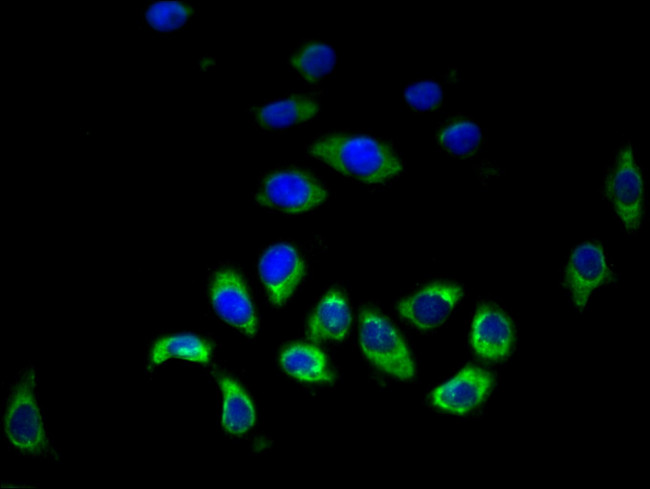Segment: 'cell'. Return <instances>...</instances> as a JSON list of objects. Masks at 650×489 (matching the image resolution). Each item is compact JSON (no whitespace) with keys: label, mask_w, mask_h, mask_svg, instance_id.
<instances>
[{"label":"cell","mask_w":650,"mask_h":489,"mask_svg":"<svg viewBox=\"0 0 650 489\" xmlns=\"http://www.w3.org/2000/svg\"><path fill=\"white\" fill-rule=\"evenodd\" d=\"M308 151L337 172L365 183L384 182L402 170L390 147L366 135H327L314 141Z\"/></svg>","instance_id":"obj_1"},{"label":"cell","mask_w":650,"mask_h":489,"mask_svg":"<svg viewBox=\"0 0 650 489\" xmlns=\"http://www.w3.org/2000/svg\"><path fill=\"white\" fill-rule=\"evenodd\" d=\"M9 443L27 455H45L49 440L36 399V371L27 367L13 384L3 418Z\"/></svg>","instance_id":"obj_2"},{"label":"cell","mask_w":650,"mask_h":489,"mask_svg":"<svg viewBox=\"0 0 650 489\" xmlns=\"http://www.w3.org/2000/svg\"><path fill=\"white\" fill-rule=\"evenodd\" d=\"M603 190L625 230L638 231L644 214L645 188L630 142L617 151L607 170Z\"/></svg>","instance_id":"obj_3"},{"label":"cell","mask_w":650,"mask_h":489,"mask_svg":"<svg viewBox=\"0 0 650 489\" xmlns=\"http://www.w3.org/2000/svg\"><path fill=\"white\" fill-rule=\"evenodd\" d=\"M359 342L365 357L377 368L401 380L415 375L409 349L395 327L380 313L360 312Z\"/></svg>","instance_id":"obj_4"},{"label":"cell","mask_w":650,"mask_h":489,"mask_svg":"<svg viewBox=\"0 0 650 489\" xmlns=\"http://www.w3.org/2000/svg\"><path fill=\"white\" fill-rule=\"evenodd\" d=\"M327 196L325 187L309 174L282 170L264 178L256 200L282 212L301 213L319 206Z\"/></svg>","instance_id":"obj_5"},{"label":"cell","mask_w":650,"mask_h":489,"mask_svg":"<svg viewBox=\"0 0 650 489\" xmlns=\"http://www.w3.org/2000/svg\"><path fill=\"white\" fill-rule=\"evenodd\" d=\"M613 277L603 247L596 242H583L572 251L568 259L564 284L575 307L583 311L592 292L610 282Z\"/></svg>","instance_id":"obj_6"},{"label":"cell","mask_w":650,"mask_h":489,"mask_svg":"<svg viewBox=\"0 0 650 489\" xmlns=\"http://www.w3.org/2000/svg\"><path fill=\"white\" fill-rule=\"evenodd\" d=\"M210 298L216 313L229 325L248 336L256 332V315L241 276L232 268L215 271Z\"/></svg>","instance_id":"obj_7"},{"label":"cell","mask_w":650,"mask_h":489,"mask_svg":"<svg viewBox=\"0 0 650 489\" xmlns=\"http://www.w3.org/2000/svg\"><path fill=\"white\" fill-rule=\"evenodd\" d=\"M462 295L456 284L433 283L399 301L397 310L416 328L431 330L445 322Z\"/></svg>","instance_id":"obj_8"},{"label":"cell","mask_w":650,"mask_h":489,"mask_svg":"<svg viewBox=\"0 0 650 489\" xmlns=\"http://www.w3.org/2000/svg\"><path fill=\"white\" fill-rule=\"evenodd\" d=\"M303 274V260L289 244H275L266 249L260 258V279L274 305H282L287 301Z\"/></svg>","instance_id":"obj_9"},{"label":"cell","mask_w":650,"mask_h":489,"mask_svg":"<svg viewBox=\"0 0 650 489\" xmlns=\"http://www.w3.org/2000/svg\"><path fill=\"white\" fill-rule=\"evenodd\" d=\"M493 381L488 371L469 365L454 378L435 388L431 393V401L440 410L463 415L485 400Z\"/></svg>","instance_id":"obj_10"},{"label":"cell","mask_w":650,"mask_h":489,"mask_svg":"<svg viewBox=\"0 0 650 489\" xmlns=\"http://www.w3.org/2000/svg\"><path fill=\"white\" fill-rule=\"evenodd\" d=\"M470 339L477 355L486 360L499 361L512 350L514 327L502 310L484 304L475 313Z\"/></svg>","instance_id":"obj_11"},{"label":"cell","mask_w":650,"mask_h":489,"mask_svg":"<svg viewBox=\"0 0 650 489\" xmlns=\"http://www.w3.org/2000/svg\"><path fill=\"white\" fill-rule=\"evenodd\" d=\"M351 313L339 291L328 292L317 305L308 322L307 333L316 342L341 341L350 328Z\"/></svg>","instance_id":"obj_12"},{"label":"cell","mask_w":650,"mask_h":489,"mask_svg":"<svg viewBox=\"0 0 650 489\" xmlns=\"http://www.w3.org/2000/svg\"><path fill=\"white\" fill-rule=\"evenodd\" d=\"M280 364L287 374L305 382H332L325 354L309 344H294L285 348L280 355Z\"/></svg>","instance_id":"obj_13"},{"label":"cell","mask_w":650,"mask_h":489,"mask_svg":"<svg viewBox=\"0 0 650 489\" xmlns=\"http://www.w3.org/2000/svg\"><path fill=\"white\" fill-rule=\"evenodd\" d=\"M218 383L223 396L221 423L230 435H242L255 423L253 403L244 389L232 378L220 376Z\"/></svg>","instance_id":"obj_14"},{"label":"cell","mask_w":650,"mask_h":489,"mask_svg":"<svg viewBox=\"0 0 650 489\" xmlns=\"http://www.w3.org/2000/svg\"><path fill=\"white\" fill-rule=\"evenodd\" d=\"M319 111L316 101L308 97H290L253 110L256 122L263 128H283L304 122Z\"/></svg>","instance_id":"obj_15"},{"label":"cell","mask_w":650,"mask_h":489,"mask_svg":"<svg viewBox=\"0 0 650 489\" xmlns=\"http://www.w3.org/2000/svg\"><path fill=\"white\" fill-rule=\"evenodd\" d=\"M212 354L211 345L193 334H175L158 339L152 346L149 360L156 366L172 358L206 364Z\"/></svg>","instance_id":"obj_16"},{"label":"cell","mask_w":650,"mask_h":489,"mask_svg":"<svg viewBox=\"0 0 650 489\" xmlns=\"http://www.w3.org/2000/svg\"><path fill=\"white\" fill-rule=\"evenodd\" d=\"M438 143L448 153L457 157L474 154L482 142L479 125L467 118L446 123L438 132Z\"/></svg>","instance_id":"obj_17"},{"label":"cell","mask_w":650,"mask_h":489,"mask_svg":"<svg viewBox=\"0 0 650 489\" xmlns=\"http://www.w3.org/2000/svg\"><path fill=\"white\" fill-rule=\"evenodd\" d=\"M335 61L333 48L318 42L305 45L290 58L292 67L309 81H317L328 74Z\"/></svg>","instance_id":"obj_18"},{"label":"cell","mask_w":650,"mask_h":489,"mask_svg":"<svg viewBox=\"0 0 650 489\" xmlns=\"http://www.w3.org/2000/svg\"><path fill=\"white\" fill-rule=\"evenodd\" d=\"M191 9L180 2L162 1L150 5L145 13L149 25L158 31L180 28L189 18Z\"/></svg>","instance_id":"obj_19"},{"label":"cell","mask_w":650,"mask_h":489,"mask_svg":"<svg viewBox=\"0 0 650 489\" xmlns=\"http://www.w3.org/2000/svg\"><path fill=\"white\" fill-rule=\"evenodd\" d=\"M404 98L416 110H432L441 104L443 91L436 82L420 81L405 89Z\"/></svg>","instance_id":"obj_20"}]
</instances>
